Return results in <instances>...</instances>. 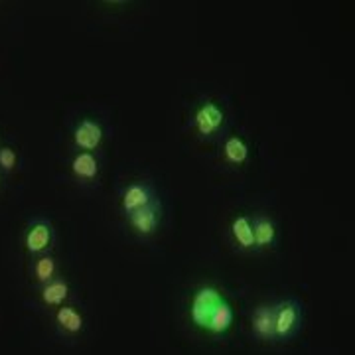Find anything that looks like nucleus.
<instances>
[{
    "instance_id": "6e6552de",
    "label": "nucleus",
    "mask_w": 355,
    "mask_h": 355,
    "mask_svg": "<svg viewBox=\"0 0 355 355\" xmlns=\"http://www.w3.org/2000/svg\"><path fill=\"white\" fill-rule=\"evenodd\" d=\"M253 330L263 340H275V308L259 306L253 314Z\"/></svg>"
},
{
    "instance_id": "dca6fc26",
    "label": "nucleus",
    "mask_w": 355,
    "mask_h": 355,
    "mask_svg": "<svg viewBox=\"0 0 355 355\" xmlns=\"http://www.w3.org/2000/svg\"><path fill=\"white\" fill-rule=\"evenodd\" d=\"M14 166H16V153L10 146H2L0 148V168L4 172H10Z\"/></svg>"
},
{
    "instance_id": "39448f33",
    "label": "nucleus",
    "mask_w": 355,
    "mask_h": 355,
    "mask_svg": "<svg viewBox=\"0 0 355 355\" xmlns=\"http://www.w3.org/2000/svg\"><path fill=\"white\" fill-rule=\"evenodd\" d=\"M103 140V127L93 121V119H83L73 130V142L79 150L91 153L95 148H99Z\"/></svg>"
},
{
    "instance_id": "1a4fd4ad",
    "label": "nucleus",
    "mask_w": 355,
    "mask_h": 355,
    "mask_svg": "<svg viewBox=\"0 0 355 355\" xmlns=\"http://www.w3.org/2000/svg\"><path fill=\"white\" fill-rule=\"evenodd\" d=\"M71 172L79 180H95L99 174V160L93 153H79L71 160Z\"/></svg>"
},
{
    "instance_id": "0eeeda50",
    "label": "nucleus",
    "mask_w": 355,
    "mask_h": 355,
    "mask_svg": "<svg viewBox=\"0 0 355 355\" xmlns=\"http://www.w3.org/2000/svg\"><path fill=\"white\" fill-rule=\"evenodd\" d=\"M156 198H154L153 190L146 186V184H142V182H137V184H130L127 190L123 191V209L127 211V214H132V211H137L140 207H144V205H148V203H153Z\"/></svg>"
},
{
    "instance_id": "2eb2a0df",
    "label": "nucleus",
    "mask_w": 355,
    "mask_h": 355,
    "mask_svg": "<svg viewBox=\"0 0 355 355\" xmlns=\"http://www.w3.org/2000/svg\"><path fill=\"white\" fill-rule=\"evenodd\" d=\"M34 275L40 282L48 284L50 280H53V275H55V261L51 257H42L36 261L34 265Z\"/></svg>"
},
{
    "instance_id": "f257e3e1",
    "label": "nucleus",
    "mask_w": 355,
    "mask_h": 355,
    "mask_svg": "<svg viewBox=\"0 0 355 355\" xmlns=\"http://www.w3.org/2000/svg\"><path fill=\"white\" fill-rule=\"evenodd\" d=\"M191 322L202 330L221 336L233 326V308L216 286H202L193 292L190 306Z\"/></svg>"
},
{
    "instance_id": "423d86ee",
    "label": "nucleus",
    "mask_w": 355,
    "mask_h": 355,
    "mask_svg": "<svg viewBox=\"0 0 355 355\" xmlns=\"http://www.w3.org/2000/svg\"><path fill=\"white\" fill-rule=\"evenodd\" d=\"M24 245L28 253H42L51 245V225L48 221H36L26 231Z\"/></svg>"
},
{
    "instance_id": "9d476101",
    "label": "nucleus",
    "mask_w": 355,
    "mask_h": 355,
    "mask_svg": "<svg viewBox=\"0 0 355 355\" xmlns=\"http://www.w3.org/2000/svg\"><path fill=\"white\" fill-rule=\"evenodd\" d=\"M231 233L235 237V241L239 243L241 249H253L254 247V235H253V223L247 216H237L231 223Z\"/></svg>"
},
{
    "instance_id": "f03ea898",
    "label": "nucleus",
    "mask_w": 355,
    "mask_h": 355,
    "mask_svg": "<svg viewBox=\"0 0 355 355\" xmlns=\"http://www.w3.org/2000/svg\"><path fill=\"white\" fill-rule=\"evenodd\" d=\"M223 119H225L223 109H221L217 103L205 101L202 107L196 111L193 123H196V128H198V132H200L202 137H211V135H216L217 130L221 128Z\"/></svg>"
},
{
    "instance_id": "9b49d317",
    "label": "nucleus",
    "mask_w": 355,
    "mask_h": 355,
    "mask_svg": "<svg viewBox=\"0 0 355 355\" xmlns=\"http://www.w3.org/2000/svg\"><path fill=\"white\" fill-rule=\"evenodd\" d=\"M254 247H270L277 239V227L268 217H257L253 221Z\"/></svg>"
},
{
    "instance_id": "20e7f679",
    "label": "nucleus",
    "mask_w": 355,
    "mask_h": 355,
    "mask_svg": "<svg viewBox=\"0 0 355 355\" xmlns=\"http://www.w3.org/2000/svg\"><path fill=\"white\" fill-rule=\"evenodd\" d=\"M128 223L140 235H153L158 229V223H160V203H158V200H154L153 203L128 214Z\"/></svg>"
},
{
    "instance_id": "f8f14e48",
    "label": "nucleus",
    "mask_w": 355,
    "mask_h": 355,
    "mask_svg": "<svg viewBox=\"0 0 355 355\" xmlns=\"http://www.w3.org/2000/svg\"><path fill=\"white\" fill-rule=\"evenodd\" d=\"M55 322L60 324V328L67 334H77L83 330V318L71 306H62L55 312Z\"/></svg>"
},
{
    "instance_id": "7ed1b4c3",
    "label": "nucleus",
    "mask_w": 355,
    "mask_h": 355,
    "mask_svg": "<svg viewBox=\"0 0 355 355\" xmlns=\"http://www.w3.org/2000/svg\"><path fill=\"white\" fill-rule=\"evenodd\" d=\"M298 320H300V306H298V302H294V300L280 302L275 308V336L279 340L288 338L292 331L296 330Z\"/></svg>"
},
{
    "instance_id": "4468645a",
    "label": "nucleus",
    "mask_w": 355,
    "mask_h": 355,
    "mask_svg": "<svg viewBox=\"0 0 355 355\" xmlns=\"http://www.w3.org/2000/svg\"><path fill=\"white\" fill-rule=\"evenodd\" d=\"M223 154L231 164H243L249 156V146L241 137H231L223 146Z\"/></svg>"
},
{
    "instance_id": "ddd939ff",
    "label": "nucleus",
    "mask_w": 355,
    "mask_h": 355,
    "mask_svg": "<svg viewBox=\"0 0 355 355\" xmlns=\"http://www.w3.org/2000/svg\"><path fill=\"white\" fill-rule=\"evenodd\" d=\"M67 294H69V286L65 280H50L48 284H44L42 300L48 306H62Z\"/></svg>"
}]
</instances>
